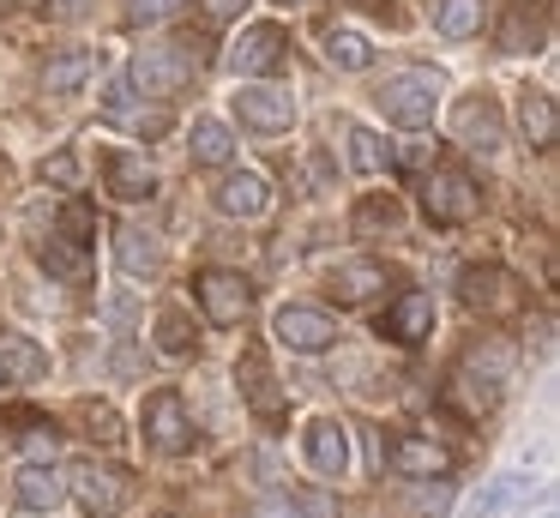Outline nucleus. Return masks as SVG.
I'll return each mask as SVG.
<instances>
[{
    "mask_svg": "<svg viewBox=\"0 0 560 518\" xmlns=\"http://www.w3.org/2000/svg\"><path fill=\"white\" fill-rule=\"evenodd\" d=\"M434 96H440V79L428 67H410V72L380 84V108H386V120L404 133H422L428 120H434Z\"/></svg>",
    "mask_w": 560,
    "mask_h": 518,
    "instance_id": "f257e3e1",
    "label": "nucleus"
},
{
    "mask_svg": "<svg viewBox=\"0 0 560 518\" xmlns=\"http://www.w3.org/2000/svg\"><path fill=\"white\" fill-rule=\"evenodd\" d=\"M458 296H464V308L482 313V320H506V313L524 308V284L506 265H470V272L458 277Z\"/></svg>",
    "mask_w": 560,
    "mask_h": 518,
    "instance_id": "f03ea898",
    "label": "nucleus"
},
{
    "mask_svg": "<svg viewBox=\"0 0 560 518\" xmlns=\"http://www.w3.org/2000/svg\"><path fill=\"white\" fill-rule=\"evenodd\" d=\"M194 301L211 325H242L247 308H254V289H247L242 272H223V265H206L194 277Z\"/></svg>",
    "mask_w": 560,
    "mask_h": 518,
    "instance_id": "7ed1b4c3",
    "label": "nucleus"
},
{
    "mask_svg": "<svg viewBox=\"0 0 560 518\" xmlns=\"http://www.w3.org/2000/svg\"><path fill=\"white\" fill-rule=\"evenodd\" d=\"M422 211L434 217V223H470L476 211H482V187H476L464 169H434L422 187Z\"/></svg>",
    "mask_w": 560,
    "mask_h": 518,
    "instance_id": "20e7f679",
    "label": "nucleus"
},
{
    "mask_svg": "<svg viewBox=\"0 0 560 518\" xmlns=\"http://www.w3.org/2000/svg\"><path fill=\"white\" fill-rule=\"evenodd\" d=\"M67 494L85 506V518H121L127 513V476L109 464H79L67 476Z\"/></svg>",
    "mask_w": 560,
    "mask_h": 518,
    "instance_id": "39448f33",
    "label": "nucleus"
},
{
    "mask_svg": "<svg viewBox=\"0 0 560 518\" xmlns=\"http://www.w3.org/2000/svg\"><path fill=\"white\" fill-rule=\"evenodd\" d=\"M145 440L158 446V452H187V446H194V416H187L175 385H163V392L145 398Z\"/></svg>",
    "mask_w": 560,
    "mask_h": 518,
    "instance_id": "423d86ee",
    "label": "nucleus"
},
{
    "mask_svg": "<svg viewBox=\"0 0 560 518\" xmlns=\"http://www.w3.org/2000/svg\"><path fill=\"white\" fill-rule=\"evenodd\" d=\"M278 344L295 356H326L338 344V320L326 308H278Z\"/></svg>",
    "mask_w": 560,
    "mask_h": 518,
    "instance_id": "0eeeda50",
    "label": "nucleus"
},
{
    "mask_svg": "<svg viewBox=\"0 0 560 518\" xmlns=\"http://www.w3.org/2000/svg\"><path fill=\"white\" fill-rule=\"evenodd\" d=\"M283 55H290V36H283L278 24H247L230 48V67L242 72V79H266V72L283 67Z\"/></svg>",
    "mask_w": 560,
    "mask_h": 518,
    "instance_id": "6e6552de",
    "label": "nucleus"
},
{
    "mask_svg": "<svg viewBox=\"0 0 560 518\" xmlns=\"http://www.w3.org/2000/svg\"><path fill=\"white\" fill-rule=\"evenodd\" d=\"M235 115L254 133H290L295 127V96L278 91V84H242V91H235Z\"/></svg>",
    "mask_w": 560,
    "mask_h": 518,
    "instance_id": "1a4fd4ad",
    "label": "nucleus"
},
{
    "mask_svg": "<svg viewBox=\"0 0 560 518\" xmlns=\"http://www.w3.org/2000/svg\"><path fill=\"white\" fill-rule=\"evenodd\" d=\"M133 84L145 96H175L194 84V60L182 48H145V55H133Z\"/></svg>",
    "mask_w": 560,
    "mask_h": 518,
    "instance_id": "9d476101",
    "label": "nucleus"
},
{
    "mask_svg": "<svg viewBox=\"0 0 560 518\" xmlns=\"http://www.w3.org/2000/svg\"><path fill=\"white\" fill-rule=\"evenodd\" d=\"M13 494H19L25 513H61L67 506V476L55 464H25L13 476Z\"/></svg>",
    "mask_w": 560,
    "mask_h": 518,
    "instance_id": "9b49d317",
    "label": "nucleus"
},
{
    "mask_svg": "<svg viewBox=\"0 0 560 518\" xmlns=\"http://www.w3.org/2000/svg\"><path fill=\"white\" fill-rule=\"evenodd\" d=\"M103 175H109L115 199H151V193H158V169H151L139 151H109L103 157Z\"/></svg>",
    "mask_w": 560,
    "mask_h": 518,
    "instance_id": "f8f14e48",
    "label": "nucleus"
},
{
    "mask_svg": "<svg viewBox=\"0 0 560 518\" xmlns=\"http://www.w3.org/2000/svg\"><path fill=\"white\" fill-rule=\"evenodd\" d=\"M307 464H314L319 476H343V470H350V434H343V422L319 416L314 428H307Z\"/></svg>",
    "mask_w": 560,
    "mask_h": 518,
    "instance_id": "ddd939ff",
    "label": "nucleus"
},
{
    "mask_svg": "<svg viewBox=\"0 0 560 518\" xmlns=\"http://www.w3.org/2000/svg\"><path fill=\"white\" fill-rule=\"evenodd\" d=\"M392 470H404V476H446L452 470V452L440 440H428V434H410V440H398L386 452Z\"/></svg>",
    "mask_w": 560,
    "mask_h": 518,
    "instance_id": "4468645a",
    "label": "nucleus"
},
{
    "mask_svg": "<svg viewBox=\"0 0 560 518\" xmlns=\"http://www.w3.org/2000/svg\"><path fill=\"white\" fill-rule=\"evenodd\" d=\"M218 211H223V217H242V223H254V217L271 211V187H266L259 175H223Z\"/></svg>",
    "mask_w": 560,
    "mask_h": 518,
    "instance_id": "2eb2a0df",
    "label": "nucleus"
},
{
    "mask_svg": "<svg viewBox=\"0 0 560 518\" xmlns=\"http://www.w3.org/2000/svg\"><path fill=\"white\" fill-rule=\"evenodd\" d=\"M428 332H434V296L410 289V296L392 301V313H386V337H398V344H422Z\"/></svg>",
    "mask_w": 560,
    "mask_h": 518,
    "instance_id": "dca6fc26",
    "label": "nucleus"
},
{
    "mask_svg": "<svg viewBox=\"0 0 560 518\" xmlns=\"http://www.w3.org/2000/svg\"><path fill=\"white\" fill-rule=\"evenodd\" d=\"M43 373H49V349L31 344V337H19V332L0 337V380L31 385V380H43Z\"/></svg>",
    "mask_w": 560,
    "mask_h": 518,
    "instance_id": "f3484780",
    "label": "nucleus"
},
{
    "mask_svg": "<svg viewBox=\"0 0 560 518\" xmlns=\"http://www.w3.org/2000/svg\"><path fill=\"white\" fill-rule=\"evenodd\" d=\"M518 133L530 139V151H548V145L560 139L555 96H548V91H524V96H518Z\"/></svg>",
    "mask_w": 560,
    "mask_h": 518,
    "instance_id": "a211bd4d",
    "label": "nucleus"
},
{
    "mask_svg": "<svg viewBox=\"0 0 560 518\" xmlns=\"http://www.w3.org/2000/svg\"><path fill=\"white\" fill-rule=\"evenodd\" d=\"M524 500H536V482L524 476V470H506V476H494L482 494H476L470 513L476 518H500V513H512V506H524Z\"/></svg>",
    "mask_w": 560,
    "mask_h": 518,
    "instance_id": "6ab92c4d",
    "label": "nucleus"
},
{
    "mask_svg": "<svg viewBox=\"0 0 560 518\" xmlns=\"http://www.w3.org/2000/svg\"><path fill=\"white\" fill-rule=\"evenodd\" d=\"M331 296H338L343 308L386 296V265H374V260H350V265H338V277H331Z\"/></svg>",
    "mask_w": 560,
    "mask_h": 518,
    "instance_id": "aec40b11",
    "label": "nucleus"
},
{
    "mask_svg": "<svg viewBox=\"0 0 560 518\" xmlns=\"http://www.w3.org/2000/svg\"><path fill=\"white\" fill-rule=\"evenodd\" d=\"M458 133H464V145H470L476 157H494L500 145H506V133H500V115H494V103H488V96H476V103H464V115H458Z\"/></svg>",
    "mask_w": 560,
    "mask_h": 518,
    "instance_id": "412c9836",
    "label": "nucleus"
},
{
    "mask_svg": "<svg viewBox=\"0 0 560 518\" xmlns=\"http://www.w3.org/2000/svg\"><path fill=\"white\" fill-rule=\"evenodd\" d=\"M482 24H488L482 0H440L434 7V31L446 36V43H470V36H482Z\"/></svg>",
    "mask_w": 560,
    "mask_h": 518,
    "instance_id": "4be33fe9",
    "label": "nucleus"
},
{
    "mask_svg": "<svg viewBox=\"0 0 560 518\" xmlns=\"http://www.w3.org/2000/svg\"><path fill=\"white\" fill-rule=\"evenodd\" d=\"M446 392H452V404H458L464 416H488V410L500 404V380H488V373H476V368H458Z\"/></svg>",
    "mask_w": 560,
    "mask_h": 518,
    "instance_id": "5701e85b",
    "label": "nucleus"
},
{
    "mask_svg": "<svg viewBox=\"0 0 560 518\" xmlns=\"http://www.w3.org/2000/svg\"><path fill=\"white\" fill-rule=\"evenodd\" d=\"M235 157V133L223 120H194V163L199 169H223Z\"/></svg>",
    "mask_w": 560,
    "mask_h": 518,
    "instance_id": "b1692460",
    "label": "nucleus"
},
{
    "mask_svg": "<svg viewBox=\"0 0 560 518\" xmlns=\"http://www.w3.org/2000/svg\"><path fill=\"white\" fill-rule=\"evenodd\" d=\"M242 392H247V404H254L266 422L283 416V398H278V385H271V373H266V361H259V356L242 361Z\"/></svg>",
    "mask_w": 560,
    "mask_h": 518,
    "instance_id": "393cba45",
    "label": "nucleus"
},
{
    "mask_svg": "<svg viewBox=\"0 0 560 518\" xmlns=\"http://www.w3.org/2000/svg\"><path fill=\"white\" fill-rule=\"evenodd\" d=\"M85 79H91V55H85V48H67V55H55L49 67H43V91H55V96L79 91Z\"/></svg>",
    "mask_w": 560,
    "mask_h": 518,
    "instance_id": "a878e982",
    "label": "nucleus"
},
{
    "mask_svg": "<svg viewBox=\"0 0 560 518\" xmlns=\"http://www.w3.org/2000/svg\"><path fill=\"white\" fill-rule=\"evenodd\" d=\"M37 253H43V265H49L55 277H73V284H79V277H91V253L79 248V241H67V235H49Z\"/></svg>",
    "mask_w": 560,
    "mask_h": 518,
    "instance_id": "bb28decb",
    "label": "nucleus"
},
{
    "mask_svg": "<svg viewBox=\"0 0 560 518\" xmlns=\"http://www.w3.org/2000/svg\"><path fill=\"white\" fill-rule=\"evenodd\" d=\"M115 260H121L127 277H151V272L163 265V253H158V241H151V235H139V229H121V248H115Z\"/></svg>",
    "mask_w": 560,
    "mask_h": 518,
    "instance_id": "cd10ccee",
    "label": "nucleus"
},
{
    "mask_svg": "<svg viewBox=\"0 0 560 518\" xmlns=\"http://www.w3.org/2000/svg\"><path fill=\"white\" fill-rule=\"evenodd\" d=\"M326 60H331V67H343V72H362L368 60H374V43H368L362 31H331L326 36Z\"/></svg>",
    "mask_w": 560,
    "mask_h": 518,
    "instance_id": "c85d7f7f",
    "label": "nucleus"
},
{
    "mask_svg": "<svg viewBox=\"0 0 560 518\" xmlns=\"http://www.w3.org/2000/svg\"><path fill=\"white\" fill-rule=\"evenodd\" d=\"M350 169H362V175L386 169V139L374 127H350Z\"/></svg>",
    "mask_w": 560,
    "mask_h": 518,
    "instance_id": "c756f323",
    "label": "nucleus"
},
{
    "mask_svg": "<svg viewBox=\"0 0 560 518\" xmlns=\"http://www.w3.org/2000/svg\"><path fill=\"white\" fill-rule=\"evenodd\" d=\"M158 349L163 356H187V349H194V325H187L182 308L158 313Z\"/></svg>",
    "mask_w": 560,
    "mask_h": 518,
    "instance_id": "7c9ffc66",
    "label": "nucleus"
},
{
    "mask_svg": "<svg viewBox=\"0 0 560 518\" xmlns=\"http://www.w3.org/2000/svg\"><path fill=\"white\" fill-rule=\"evenodd\" d=\"M380 229H398V199H362L355 205V235H380Z\"/></svg>",
    "mask_w": 560,
    "mask_h": 518,
    "instance_id": "2f4dec72",
    "label": "nucleus"
},
{
    "mask_svg": "<svg viewBox=\"0 0 560 518\" xmlns=\"http://www.w3.org/2000/svg\"><path fill=\"white\" fill-rule=\"evenodd\" d=\"M61 235L85 248V241L97 235V211H91V205H79V199H67V205H61Z\"/></svg>",
    "mask_w": 560,
    "mask_h": 518,
    "instance_id": "473e14b6",
    "label": "nucleus"
},
{
    "mask_svg": "<svg viewBox=\"0 0 560 518\" xmlns=\"http://www.w3.org/2000/svg\"><path fill=\"white\" fill-rule=\"evenodd\" d=\"M416 513H422V518H446V513H452V482H446V476H422Z\"/></svg>",
    "mask_w": 560,
    "mask_h": 518,
    "instance_id": "72a5a7b5",
    "label": "nucleus"
},
{
    "mask_svg": "<svg viewBox=\"0 0 560 518\" xmlns=\"http://www.w3.org/2000/svg\"><path fill=\"white\" fill-rule=\"evenodd\" d=\"M182 0H127V24H170Z\"/></svg>",
    "mask_w": 560,
    "mask_h": 518,
    "instance_id": "f704fd0d",
    "label": "nucleus"
},
{
    "mask_svg": "<svg viewBox=\"0 0 560 518\" xmlns=\"http://www.w3.org/2000/svg\"><path fill=\"white\" fill-rule=\"evenodd\" d=\"M290 506H295V518H338V500L326 488H302Z\"/></svg>",
    "mask_w": 560,
    "mask_h": 518,
    "instance_id": "c9c22d12",
    "label": "nucleus"
},
{
    "mask_svg": "<svg viewBox=\"0 0 560 518\" xmlns=\"http://www.w3.org/2000/svg\"><path fill=\"white\" fill-rule=\"evenodd\" d=\"M85 422L103 434V440H115V434H121V422H115V410H109V404H85Z\"/></svg>",
    "mask_w": 560,
    "mask_h": 518,
    "instance_id": "e433bc0d",
    "label": "nucleus"
},
{
    "mask_svg": "<svg viewBox=\"0 0 560 518\" xmlns=\"http://www.w3.org/2000/svg\"><path fill=\"white\" fill-rule=\"evenodd\" d=\"M49 12H55V19H85L91 0H49Z\"/></svg>",
    "mask_w": 560,
    "mask_h": 518,
    "instance_id": "4c0bfd02",
    "label": "nucleus"
},
{
    "mask_svg": "<svg viewBox=\"0 0 560 518\" xmlns=\"http://www.w3.org/2000/svg\"><path fill=\"white\" fill-rule=\"evenodd\" d=\"M428 151H434V145H404L398 163H404V169H428Z\"/></svg>",
    "mask_w": 560,
    "mask_h": 518,
    "instance_id": "58836bf2",
    "label": "nucleus"
},
{
    "mask_svg": "<svg viewBox=\"0 0 560 518\" xmlns=\"http://www.w3.org/2000/svg\"><path fill=\"white\" fill-rule=\"evenodd\" d=\"M73 157H55V163H43V181H73Z\"/></svg>",
    "mask_w": 560,
    "mask_h": 518,
    "instance_id": "ea45409f",
    "label": "nucleus"
},
{
    "mask_svg": "<svg viewBox=\"0 0 560 518\" xmlns=\"http://www.w3.org/2000/svg\"><path fill=\"white\" fill-rule=\"evenodd\" d=\"M524 7H530V0H524Z\"/></svg>",
    "mask_w": 560,
    "mask_h": 518,
    "instance_id": "a19ab883",
    "label": "nucleus"
}]
</instances>
